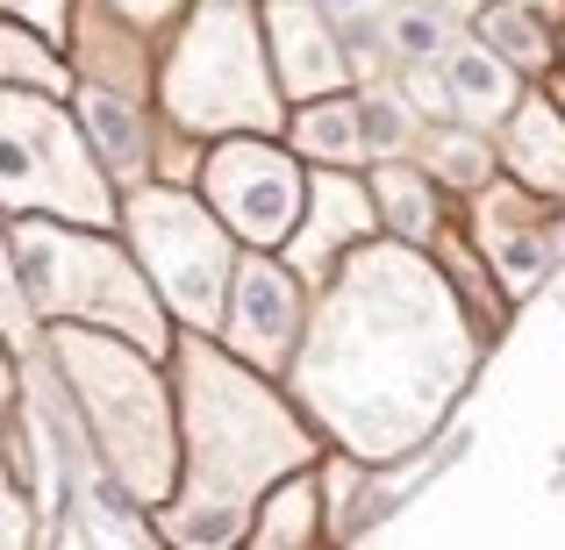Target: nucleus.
I'll list each match as a JSON object with an SVG mask.
<instances>
[{"instance_id": "20e7f679", "label": "nucleus", "mask_w": 565, "mask_h": 550, "mask_svg": "<svg viewBox=\"0 0 565 550\" xmlns=\"http://www.w3.org/2000/svg\"><path fill=\"white\" fill-rule=\"evenodd\" d=\"M487 36H494L509 57H523V65H537V57H544V36L523 22V14H487Z\"/></svg>"}, {"instance_id": "7ed1b4c3", "label": "nucleus", "mask_w": 565, "mask_h": 550, "mask_svg": "<svg viewBox=\"0 0 565 550\" xmlns=\"http://www.w3.org/2000/svg\"><path fill=\"white\" fill-rule=\"evenodd\" d=\"M451 79H458V94H466V100H487V108H501V100H509V79H501L487 57H458Z\"/></svg>"}, {"instance_id": "f257e3e1", "label": "nucleus", "mask_w": 565, "mask_h": 550, "mask_svg": "<svg viewBox=\"0 0 565 550\" xmlns=\"http://www.w3.org/2000/svg\"><path fill=\"white\" fill-rule=\"evenodd\" d=\"M244 336H258V344H279V336H287V287H279L273 272L244 279Z\"/></svg>"}, {"instance_id": "f03ea898", "label": "nucleus", "mask_w": 565, "mask_h": 550, "mask_svg": "<svg viewBox=\"0 0 565 550\" xmlns=\"http://www.w3.org/2000/svg\"><path fill=\"white\" fill-rule=\"evenodd\" d=\"M86 115H94V129H100V137H108V151L115 158H137L143 151V129L137 122H129V108H122V100H86Z\"/></svg>"}, {"instance_id": "0eeeda50", "label": "nucleus", "mask_w": 565, "mask_h": 550, "mask_svg": "<svg viewBox=\"0 0 565 550\" xmlns=\"http://www.w3.org/2000/svg\"><path fill=\"white\" fill-rule=\"evenodd\" d=\"M330 8H351V0H330Z\"/></svg>"}, {"instance_id": "39448f33", "label": "nucleus", "mask_w": 565, "mask_h": 550, "mask_svg": "<svg viewBox=\"0 0 565 550\" xmlns=\"http://www.w3.org/2000/svg\"><path fill=\"white\" fill-rule=\"evenodd\" d=\"M308 143H322V151H344V143H351V122H344V108H322V122L308 115Z\"/></svg>"}, {"instance_id": "423d86ee", "label": "nucleus", "mask_w": 565, "mask_h": 550, "mask_svg": "<svg viewBox=\"0 0 565 550\" xmlns=\"http://www.w3.org/2000/svg\"><path fill=\"white\" fill-rule=\"evenodd\" d=\"M401 43H408V51H437V43H444V29L429 22V14H408V22H401Z\"/></svg>"}]
</instances>
